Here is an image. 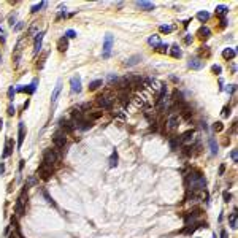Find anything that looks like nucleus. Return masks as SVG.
Returning <instances> with one entry per match:
<instances>
[{"mask_svg": "<svg viewBox=\"0 0 238 238\" xmlns=\"http://www.w3.org/2000/svg\"><path fill=\"white\" fill-rule=\"evenodd\" d=\"M230 157H232V160L236 164V162H238V151H236V149H232V152H230Z\"/></svg>", "mask_w": 238, "mask_h": 238, "instance_id": "obj_43", "label": "nucleus"}, {"mask_svg": "<svg viewBox=\"0 0 238 238\" xmlns=\"http://www.w3.org/2000/svg\"><path fill=\"white\" fill-rule=\"evenodd\" d=\"M113 43H114V37H113V35H105V40H103V53H102V57H103V59H108L110 56H111Z\"/></svg>", "mask_w": 238, "mask_h": 238, "instance_id": "obj_5", "label": "nucleus"}, {"mask_svg": "<svg viewBox=\"0 0 238 238\" xmlns=\"http://www.w3.org/2000/svg\"><path fill=\"white\" fill-rule=\"evenodd\" d=\"M221 25H222V27H226V25H227V22H226V19H224V18L221 19Z\"/></svg>", "mask_w": 238, "mask_h": 238, "instance_id": "obj_57", "label": "nucleus"}, {"mask_svg": "<svg viewBox=\"0 0 238 238\" xmlns=\"http://www.w3.org/2000/svg\"><path fill=\"white\" fill-rule=\"evenodd\" d=\"M24 168V160H19V170Z\"/></svg>", "mask_w": 238, "mask_h": 238, "instance_id": "obj_56", "label": "nucleus"}, {"mask_svg": "<svg viewBox=\"0 0 238 238\" xmlns=\"http://www.w3.org/2000/svg\"><path fill=\"white\" fill-rule=\"evenodd\" d=\"M0 62H2V54H0Z\"/></svg>", "mask_w": 238, "mask_h": 238, "instance_id": "obj_59", "label": "nucleus"}, {"mask_svg": "<svg viewBox=\"0 0 238 238\" xmlns=\"http://www.w3.org/2000/svg\"><path fill=\"white\" fill-rule=\"evenodd\" d=\"M186 186H187V191H191V194L202 192V191H205V187H206V179L202 173L192 172L186 176Z\"/></svg>", "mask_w": 238, "mask_h": 238, "instance_id": "obj_1", "label": "nucleus"}, {"mask_svg": "<svg viewBox=\"0 0 238 238\" xmlns=\"http://www.w3.org/2000/svg\"><path fill=\"white\" fill-rule=\"evenodd\" d=\"M60 89H62L60 83H57V84H56V87H54V90H53V94H51V102H53V105H56V102H57V97H59V94H60Z\"/></svg>", "mask_w": 238, "mask_h": 238, "instance_id": "obj_23", "label": "nucleus"}, {"mask_svg": "<svg viewBox=\"0 0 238 238\" xmlns=\"http://www.w3.org/2000/svg\"><path fill=\"white\" fill-rule=\"evenodd\" d=\"M2 129H3V121L0 119V130H2Z\"/></svg>", "mask_w": 238, "mask_h": 238, "instance_id": "obj_58", "label": "nucleus"}, {"mask_svg": "<svg viewBox=\"0 0 238 238\" xmlns=\"http://www.w3.org/2000/svg\"><path fill=\"white\" fill-rule=\"evenodd\" d=\"M116 81H117V76L116 75H110L108 76V83H110V84H113V83H116Z\"/></svg>", "mask_w": 238, "mask_h": 238, "instance_id": "obj_47", "label": "nucleus"}, {"mask_svg": "<svg viewBox=\"0 0 238 238\" xmlns=\"http://www.w3.org/2000/svg\"><path fill=\"white\" fill-rule=\"evenodd\" d=\"M148 43H149L152 48H159V45H160L159 35H152V37H149V38H148Z\"/></svg>", "mask_w": 238, "mask_h": 238, "instance_id": "obj_25", "label": "nucleus"}, {"mask_svg": "<svg viewBox=\"0 0 238 238\" xmlns=\"http://www.w3.org/2000/svg\"><path fill=\"white\" fill-rule=\"evenodd\" d=\"M226 90H227L229 94H233L235 90H236V86H235V84H230V86H227V89H226Z\"/></svg>", "mask_w": 238, "mask_h": 238, "instance_id": "obj_46", "label": "nucleus"}, {"mask_svg": "<svg viewBox=\"0 0 238 238\" xmlns=\"http://www.w3.org/2000/svg\"><path fill=\"white\" fill-rule=\"evenodd\" d=\"M157 51L159 53H167V51H168V45H167V43H160L159 48H157Z\"/></svg>", "mask_w": 238, "mask_h": 238, "instance_id": "obj_38", "label": "nucleus"}, {"mask_svg": "<svg viewBox=\"0 0 238 238\" xmlns=\"http://www.w3.org/2000/svg\"><path fill=\"white\" fill-rule=\"evenodd\" d=\"M208 144H209V149H211V154H218V143H216V140L213 137L208 140Z\"/></svg>", "mask_w": 238, "mask_h": 238, "instance_id": "obj_28", "label": "nucleus"}, {"mask_svg": "<svg viewBox=\"0 0 238 238\" xmlns=\"http://www.w3.org/2000/svg\"><path fill=\"white\" fill-rule=\"evenodd\" d=\"M140 60H141V56H138V54H137V56H132L130 59L125 60V65H127V67H134V65L138 64Z\"/></svg>", "mask_w": 238, "mask_h": 238, "instance_id": "obj_24", "label": "nucleus"}, {"mask_svg": "<svg viewBox=\"0 0 238 238\" xmlns=\"http://www.w3.org/2000/svg\"><path fill=\"white\" fill-rule=\"evenodd\" d=\"M159 30L162 32V33H170V32L173 30V27H172V25H160Z\"/></svg>", "mask_w": 238, "mask_h": 238, "instance_id": "obj_37", "label": "nucleus"}, {"mask_svg": "<svg viewBox=\"0 0 238 238\" xmlns=\"http://www.w3.org/2000/svg\"><path fill=\"white\" fill-rule=\"evenodd\" d=\"M117 160H119V154L116 149H113V152H111V156H110V167L111 168L117 167Z\"/></svg>", "mask_w": 238, "mask_h": 238, "instance_id": "obj_22", "label": "nucleus"}, {"mask_svg": "<svg viewBox=\"0 0 238 238\" xmlns=\"http://www.w3.org/2000/svg\"><path fill=\"white\" fill-rule=\"evenodd\" d=\"M230 116V107H224L222 108V117H229Z\"/></svg>", "mask_w": 238, "mask_h": 238, "instance_id": "obj_44", "label": "nucleus"}, {"mask_svg": "<svg viewBox=\"0 0 238 238\" xmlns=\"http://www.w3.org/2000/svg\"><path fill=\"white\" fill-rule=\"evenodd\" d=\"M113 103H114V97H111L108 94H102L97 97V105L103 110H111L113 108Z\"/></svg>", "mask_w": 238, "mask_h": 238, "instance_id": "obj_4", "label": "nucleus"}, {"mask_svg": "<svg viewBox=\"0 0 238 238\" xmlns=\"http://www.w3.org/2000/svg\"><path fill=\"white\" fill-rule=\"evenodd\" d=\"M3 173H5V164L0 162V175H3Z\"/></svg>", "mask_w": 238, "mask_h": 238, "instance_id": "obj_52", "label": "nucleus"}, {"mask_svg": "<svg viewBox=\"0 0 238 238\" xmlns=\"http://www.w3.org/2000/svg\"><path fill=\"white\" fill-rule=\"evenodd\" d=\"M37 84H38V80H33V83L32 84H29V86H19V87H16V92H27V94H33L35 92V89H37Z\"/></svg>", "mask_w": 238, "mask_h": 238, "instance_id": "obj_12", "label": "nucleus"}, {"mask_svg": "<svg viewBox=\"0 0 238 238\" xmlns=\"http://www.w3.org/2000/svg\"><path fill=\"white\" fill-rule=\"evenodd\" d=\"M37 175L43 181H48V179L51 178V175H53V167H49V165H46V164L41 162L40 167H38V170H37Z\"/></svg>", "mask_w": 238, "mask_h": 238, "instance_id": "obj_7", "label": "nucleus"}, {"mask_svg": "<svg viewBox=\"0 0 238 238\" xmlns=\"http://www.w3.org/2000/svg\"><path fill=\"white\" fill-rule=\"evenodd\" d=\"M179 122H181V119H179L178 114H170L168 119H167V129H168V130L178 129L179 127Z\"/></svg>", "mask_w": 238, "mask_h": 238, "instance_id": "obj_10", "label": "nucleus"}, {"mask_svg": "<svg viewBox=\"0 0 238 238\" xmlns=\"http://www.w3.org/2000/svg\"><path fill=\"white\" fill-rule=\"evenodd\" d=\"M209 35H211V30H209L206 25H203V27H200V29H199V37H200L202 40L209 38Z\"/></svg>", "mask_w": 238, "mask_h": 238, "instance_id": "obj_21", "label": "nucleus"}, {"mask_svg": "<svg viewBox=\"0 0 238 238\" xmlns=\"http://www.w3.org/2000/svg\"><path fill=\"white\" fill-rule=\"evenodd\" d=\"M229 226L233 230H236V227H238V213H236V209H233V211L229 214Z\"/></svg>", "mask_w": 238, "mask_h": 238, "instance_id": "obj_16", "label": "nucleus"}, {"mask_svg": "<svg viewBox=\"0 0 238 238\" xmlns=\"http://www.w3.org/2000/svg\"><path fill=\"white\" fill-rule=\"evenodd\" d=\"M45 5H46L45 2H40L38 5H33V6H32V10H30V11H32V13H37V11L40 10V8H43V6H45Z\"/></svg>", "mask_w": 238, "mask_h": 238, "instance_id": "obj_39", "label": "nucleus"}, {"mask_svg": "<svg viewBox=\"0 0 238 238\" xmlns=\"http://www.w3.org/2000/svg\"><path fill=\"white\" fill-rule=\"evenodd\" d=\"M37 30H38L37 24H32L29 27V30H27V37H33V35H37Z\"/></svg>", "mask_w": 238, "mask_h": 238, "instance_id": "obj_35", "label": "nucleus"}, {"mask_svg": "<svg viewBox=\"0 0 238 238\" xmlns=\"http://www.w3.org/2000/svg\"><path fill=\"white\" fill-rule=\"evenodd\" d=\"M221 238H229V236H227V232H226L224 229L221 230Z\"/></svg>", "mask_w": 238, "mask_h": 238, "instance_id": "obj_54", "label": "nucleus"}, {"mask_svg": "<svg viewBox=\"0 0 238 238\" xmlns=\"http://www.w3.org/2000/svg\"><path fill=\"white\" fill-rule=\"evenodd\" d=\"M64 37H65V38H76V32L70 29V30H67V32H65Z\"/></svg>", "mask_w": 238, "mask_h": 238, "instance_id": "obj_40", "label": "nucleus"}, {"mask_svg": "<svg viewBox=\"0 0 238 238\" xmlns=\"http://www.w3.org/2000/svg\"><path fill=\"white\" fill-rule=\"evenodd\" d=\"M187 65L189 68H192V70H200L202 67H203V59H200V57H191L187 62Z\"/></svg>", "mask_w": 238, "mask_h": 238, "instance_id": "obj_13", "label": "nucleus"}, {"mask_svg": "<svg viewBox=\"0 0 238 238\" xmlns=\"http://www.w3.org/2000/svg\"><path fill=\"white\" fill-rule=\"evenodd\" d=\"M67 48H68V38H65V37L59 38V41H57V49H59L60 53H65Z\"/></svg>", "mask_w": 238, "mask_h": 238, "instance_id": "obj_20", "label": "nucleus"}, {"mask_svg": "<svg viewBox=\"0 0 238 238\" xmlns=\"http://www.w3.org/2000/svg\"><path fill=\"white\" fill-rule=\"evenodd\" d=\"M59 124H60V129H62V132H64L65 135H67V134H72V132L75 130L73 122H72V121H68V119H60Z\"/></svg>", "mask_w": 238, "mask_h": 238, "instance_id": "obj_11", "label": "nucleus"}, {"mask_svg": "<svg viewBox=\"0 0 238 238\" xmlns=\"http://www.w3.org/2000/svg\"><path fill=\"white\" fill-rule=\"evenodd\" d=\"M197 19L202 21V22H206V21L209 19V13L208 11H199L197 13Z\"/></svg>", "mask_w": 238, "mask_h": 238, "instance_id": "obj_30", "label": "nucleus"}, {"mask_svg": "<svg viewBox=\"0 0 238 238\" xmlns=\"http://www.w3.org/2000/svg\"><path fill=\"white\" fill-rule=\"evenodd\" d=\"M222 199H224V202H226V203H229V202L232 200V194H230L229 191H224V192H222Z\"/></svg>", "mask_w": 238, "mask_h": 238, "instance_id": "obj_36", "label": "nucleus"}, {"mask_svg": "<svg viewBox=\"0 0 238 238\" xmlns=\"http://www.w3.org/2000/svg\"><path fill=\"white\" fill-rule=\"evenodd\" d=\"M22 40H19L18 41V45H16V49H15V54H13V60H15V67L19 65V60H21V51H22Z\"/></svg>", "mask_w": 238, "mask_h": 238, "instance_id": "obj_15", "label": "nucleus"}, {"mask_svg": "<svg viewBox=\"0 0 238 238\" xmlns=\"http://www.w3.org/2000/svg\"><path fill=\"white\" fill-rule=\"evenodd\" d=\"M227 13H229V8L226 5H218V6H216V15H218V16H226Z\"/></svg>", "mask_w": 238, "mask_h": 238, "instance_id": "obj_26", "label": "nucleus"}, {"mask_svg": "<svg viewBox=\"0 0 238 238\" xmlns=\"http://www.w3.org/2000/svg\"><path fill=\"white\" fill-rule=\"evenodd\" d=\"M194 135H195V130H187V132H184V134L179 137V141L187 144V143H191L194 140Z\"/></svg>", "mask_w": 238, "mask_h": 238, "instance_id": "obj_17", "label": "nucleus"}, {"mask_svg": "<svg viewBox=\"0 0 238 238\" xmlns=\"http://www.w3.org/2000/svg\"><path fill=\"white\" fill-rule=\"evenodd\" d=\"M27 189H29V186H24L22 192H21L19 199H18L16 205H15V213H16V216H22V214L25 213V208H24V203H25V200H24V194L27 192Z\"/></svg>", "mask_w": 238, "mask_h": 238, "instance_id": "obj_6", "label": "nucleus"}, {"mask_svg": "<svg viewBox=\"0 0 238 238\" xmlns=\"http://www.w3.org/2000/svg\"><path fill=\"white\" fill-rule=\"evenodd\" d=\"M16 236H18V233L15 232V230H13V232H11V233L8 235V238H16Z\"/></svg>", "mask_w": 238, "mask_h": 238, "instance_id": "obj_55", "label": "nucleus"}, {"mask_svg": "<svg viewBox=\"0 0 238 238\" xmlns=\"http://www.w3.org/2000/svg\"><path fill=\"white\" fill-rule=\"evenodd\" d=\"M99 117H102V111H100V110H97V111H90L89 116H87V119H89L90 122L95 121V119H99Z\"/></svg>", "mask_w": 238, "mask_h": 238, "instance_id": "obj_29", "label": "nucleus"}, {"mask_svg": "<svg viewBox=\"0 0 238 238\" xmlns=\"http://www.w3.org/2000/svg\"><path fill=\"white\" fill-rule=\"evenodd\" d=\"M22 27H24V22H22V21H21L19 24H16V25H15V30H21V29H22Z\"/></svg>", "mask_w": 238, "mask_h": 238, "instance_id": "obj_50", "label": "nucleus"}, {"mask_svg": "<svg viewBox=\"0 0 238 238\" xmlns=\"http://www.w3.org/2000/svg\"><path fill=\"white\" fill-rule=\"evenodd\" d=\"M211 70H213V73H216V75H219V73L222 72L221 65H213V67H211Z\"/></svg>", "mask_w": 238, "mask_h": 238, "instance_id": "obj_45", "label": "nucleus"}, {"mask_svg": "<svg viewBox=\"0 0 238 238\" xmlns=\"http://www.w3.org/2000/svg\"><path fill=\"white\" fill-rule=\"evenodd\" d=\"M213 129H214V132H222V130H224V124H222V122H216V124L213 125Z\"/></svg>", "mask_w": 238, "mask_h": 238, "instance_id": "obj_41", "label": "nucleus"}, {"mask_svg": "<svg viewBox=\"0 0 238 238\" xmlns=\"http://www.w3.org/2000/svg\"><path fill=\"white\" fill-rule=\"evenodd\" d=\"M53 143H54V148L64 151L65 144H67V135H65L62 130H57V132L53 135Z\"/></svg>", "mask_w": 238, "mask_h": 238, "instance_id": "obj_3", "label": "nucleus"}, {"mask_svg": "<svg viewBox=\"0 0 238 238\" xmlns=\"http://www.w3.org/2000/svg\"><path fill=\"white\" fill-rule=\"evenodd\" d=\"M224 172H226V165L222 164V165L219 167V175H224Z\"/></svg>", "mask_w": 238, "mask_h": 238, "instance_id": "obj_53", "label": "nucleus"}, {"mask_svg": "<svg viewBox=\"0 0 238 238\" xmlns=\"http://www.w3.org/2000/svg\"><path fill=\"white\" fill-rule=\"evenodd\" d=\"M70 89H72L73 94H80L81 92V76L75 75L72 80H70Z\"/></svg>", "mask_w": 238, "mask_h": 238, "instance_id": "obj_9", "label": "nucleus"}, {"mask_svg": "<svg viewBox=\"0 0 238 238\" xmlns=\"http://www.w3.org/2000/svg\"><path fill=\"white\" fill-rule=\"evenodd\" d=\"M24 138H25V127H24V122H19V127H18V148L22 146Z\"/></svg>", "mask_w": 238, "mask_h": 238, "instance_id": "obj_14", "label": "nucleus"}, {"mask_svg": "<svg viewBox=\"0 0 238 238\" xmlns=\"http://www.w3.org/2000/svg\"><path fill=\"white\" fill-rule=\"evenodd\" d=\"M170 53H172L173 57H181V56H183V53H181V49H179V46H178V45H173Z\"/></svg>", "mask_w": 238, "mask_h": 238, "instance_id": "obj_31", "label": "nucleus"}, {"mask_svg": "<svg viewBox=\"0 0 238 238\" xmlns=\"http://www.w3.org/2000/svg\"><path fill=\"white\" fill-rule=\"evenodd\" d=\"M235 56H236V51L233 49V48H226V49L222 51V57H224V59H227V60L235 59Z\"/></svg>", "mask_w": 238, "mask_h": 238, "instance_id": "obj_19", "label": "nucleus"}, {"mask_svg": "<svg viewBox=\"0 0 238 238\" xmlns=\"http://www.w3.org/2000/svg\"><path fill=\"white\" fill-rule=\"evenodd\" d=\"M60 157H62V151L60 149H57V148L51 149L49 148V149H46L43 152V160H41V162L46 164V165H49V167H54L60 160Z\"/></svg>", "mask_w": 238, "mask_h": 238, "instance_id": "obj_2", "label": "nucleus"}, {"mask_svg": "<svg viewBox=\"0 0 238 238\" xmlns=\"http://www.w3.org/2000/svg\"><path fill=\"white\" fill-rule=\"evenodd\" d=\"M13 146H15V141L11 138H6L5 141V151H3V157H8L13 154Z\"/></svg>", "mask_w": 238, "mask_h": 238, "instance_id": "obj_18", "label": "nucleus"}, {"mask_svg": "<svg viewBox=\"0 0 238 238\" xmlns=\"http://www.w3.org/2000/svg\"><path fill=\"white\" fill-rule=\"evenodd\" d=\"M15 111H16V108L13 107V105H10V107H8V114L13 116V114H15Z\"/></svg>", "mask_w": 238, "mask_h": 238, "instance_id": "obj_49", "label": "nucleus"}, {"mask_svg": "<svg viewBox=\"0 0 238 238\" xmlns=\"http://www.w3.org/2000/svg\"><path fill=\"white\" fill-rule=\"evenodd\" d=\"M181 144L179 141V138H170V148L175 151V149H178V146Z\"/></svg>", "mask_w": 238, "mask_h": 238, "instance_id": "obj_34", "label": "nucleus"}, {"mask_svg": "<svg viewBox=\"0 0 238 238\" xmlns=\"http://www.w3.org/2000/svg\"><path fill=\"white\" fill-rule=\"evenodd\" d=\"M41 194H43V197L46 199V202H48V203H49L51 206H54V208H56V206H57V205H56V202L53 200V197H51V195H49V194H48L46 191H43V192H41Z\"/></svg>", "mask_w": 238, "mask_h": 238, "instance_id": "obj_33", "label": "nucleus"}, {"mask_svg": "<svg viewBox=\"0 0 238 238\" xmlns=\"http://www.w3.org/2000/svg\"><path fill=\"white\" fill-rule=\"evenodd\" d=\"M102 84H103L102 80H94L92 83H89V90H95V89H99Z\"/></svg>", "mask_w": 238, "mask_h": 238, "instance_id": "obj_32", "label": "nucleus"}, {"mask_svg": "<svg viewBox=\"0 0 238 238\" xmlns=\"http://www.w3.org/2000/svg\"><path fill=\"white\" fill-rule=\"evenodd\" d=\"M137 6H140L141 10H146V11H149L154 8V3L151 2H137Z\"/></svg>", "mask_w": 238, "mask_h": 238, "instance_id": "obj_27", "label": "nucleus"}, {"mask_svg": "<svg viewBox=\"0 0 238 238\" xmlns=\"http://www.w3.org/2000/svg\"><path fill=\"white\" fill-rule=\"evenodd\" d=\"M15 94H16V89L13 87V86H10V89H8V99L13 100V99H15Z\"/></svg>", "mask_w": 238, "mask_h": 238, "instance_id": "obj_42", "label": "nucleus"}, {"mask_svg": "<svg viewBox=\"0 0 238 238\" xmlns=\"http://www.w3.org/2000/svg\"><path fill=\"white\" fill-rule=\"evenodd\" d=\"M8 21H10V22H8V24H10V25L13 27V25H15V24H16V15H11Z\"/></svg>", "mask_w": 238, "mask_h": 238, "instance_id": "obj_48", "label": "nucleus"}, {"mask_svg": "<svg viewBox=\"0 0 238 238\" xmlns=\"http://www.w3.org/2000/svg\"><path fill=\"white\" fill-rule=\"evenodd\" d=\"M184 41H186L187 45H189V43H192V37H191V35H186V38H184Z\"/></svg>", "mask_w": 238, "mask_h": 238, "instance_id": "obj_51", "label": "nucleus"}, {"mask_svg": "<svg viewBox=\"0 0 238 238\" xmlns=\"http://www.w3.org/2000/svg\"><path fill=\"white\" fill-rule=\"evenodd\" d=\"M43 38H45V32L41 30L37 33V37H35V41H33V54L37 56L40 51H41V46H43Z\"/></svg>", "mask_w": 238, "mask_h": 238, "instance_id": "obj_8", "label": "nucleus"}]
</instances>
